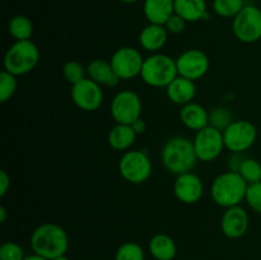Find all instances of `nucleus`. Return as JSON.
<instances>
[{"mask_svg":"<svg viewBox=\"0 0 261 260\" xmlns=\"http://www.w3.org/2000/svg\"><path fill=\"white\" fill-rule=\"evenodd\" d=\"M198 161L194 143L189 138H170L161 149V162L171 175L180 176L191 172Z\"/></svg>","mask_w":261,"mask_h":260,"instance_id":"f257e3e1","label":"nucleus"},{"mask_svg":"<svg viewBox=\"0 0 261 260\" xmlns=\"http://www.w3.org/2000/svg\"><path fill=\"white\" fill-rule=\"evenodd\" d=\"M31 247L35 254L54 260L66 254L69 237L65 229L56 223H42L32 232L30 239Z\"/></svg>","mask_w":261,"mask_h":260,"instance_id":"f03ea898","label":"nucleus"},{"mask_svg":"<svg viewBox=\"0 0 261 260\" xmlns=\"http://www.w3.org/2000/svg\"><path fill=\"white\" fill-rule=\"evenodd\" d=\"M249 184L236 171H227L214 178L211 185V196L217 205L231 208L240 205L246 198Z\"/></svg>","mask_w":261,"mask_h":260,"instance_id":"7ed1b4c3","label":"nucleus"},{"mask_svg":"<svg viewBox=\"0 0 261 260\" xmlns=\"http://www.w3.org/2000/svg\"><path fill=\"white\" fill-rule=\"evenodd\" d=\"M177 76L178 70L176 59L171 58L170 55L155 53L144 59L140 78L148 86L166 88Z\"/></svg>","mask_w":261,"mask_h":260,"instance_id":"20e7f679","label":"nucleus"},{"mask_svg":"<svg viewBox=\"0 0 261 260\" xmlns=\"http://www.w3.org/2000/svg\"><path fill=\"white\" fill-rule=\"evenodd\" d=\"M40 61V50L31 40L15 41L4 55V70L15 76L31 73Z\"/></svg>","mask_w":261,"mask_h":260,"instance_id":"39448f33","label":"nucleus"},{"mask_svg":"<svg viewBox=\"0 0 261 260\" xmlns=\"http://www.w3.org/2000/svg\"><path fill=\"white\" fill-rule=\"evenodd\" d=\"M119 172L127 183L140 185L152 176V161L144 150H126L119 161Z\"/></svg>","mask_w":261,"mask_h":260,"instance_id":"423d86ee","label":"nucleus"},{"mask_svg":"<svg viewBox=\"0 0 261 260\" xmlns=\"http://www.w3.org/2000/svg\"><path fill=\"white\" fill-rule=\"evenodd\" d=\"M232 31L239 41L255 43L261 40V9L252 4H246L233 18Z\"/></svg>","mask_w":261,"mask_h":260,"instance_id":"0eeeda50","label":"nucleus"},{"mask_svg":"<svg viewBox=\"0 0 261 260\" xmlns=\"http://www.w3.org/2000/svg\"><path fill=\"white\" fill-rule=\"evenodd\" d=\"M142 99L135 92L130 89H124L115 94L111 101V112L112 119L116 124L132 125L142 117Z\"/></svg>","mask_w":261,"mask_h":260,"instance_id":"6e6552de","label":"nucleus"},{"mask_svg":"<svg viewBox=\"0 0 261 260\" xmlns=\"http://www.w3.org/2000/svg\"><path fill=\"white\" fill-rule=\"evenodd\" d=\"M226 149L232 153H244L255 144L257 129L249 120H234L223 132Z\"/></svg>","mask_w":261,"mask_h":260,"instance_id":"1a4fd4ad","label":"nucleus"},{"mask_svg":"<svg viewBox=\"0 0 261 260\" xmlns=\"http://www.w3.org/2000/svg\"><path fill=\"white\" fill-rule=\"evenodd\" d=\"M193 143L196 157L203 162H212L217 160L226 148L223 132L211 125L196 132Z\"/></svg>","mask_w":261,"mask_h":260,"instance_id":"9d476101","label":"nucleus"},{"mask_svg":"<svg viewBox=\"0 0 261 260\" xmlns=\"http://www.w3.org/2000/svg\"><path fill=\"white\" fill-rule=\"evenodd\" d=\"M115 73L120 78V81H130L137 78L142 73L144 58L139 50L130 46L120 47L112 54L110 59Z\"/></svg>","mask_w":261,"mask_h":260,"instance_id":"9b49d317","label":"nucleus"},{"mask_svg":"<svg viewBox=\"0 0 261 260\" xmlns=\"http://www.w3.org/2000/svg\"><path fill=\"white\" fill-rule=\"evenodd\" d=\"M176 64H177L178 75L193 82L204 78L211 68L209 56L199 48H189L184 51L176 59Z\"/></svg>","mask_w":261,"mask_h":260,"instance_id":"f8f14e48","label":"nucleus"},{"mask_svg":"<svg viewBox=\"0 0 261 260\" xmlns=\"http://www.w3.org/2000/svg\"><path fill=\"white\" fill-rule=\"evenodd\" d=\"M70 94L74 105L87 112L96 111L103 103L105 94L102 86H99L88 76L79 83L71 86Z\"/></svg>","mask_w":261,"mask_h":260,"instance_id":"ddd939ff","label":"nucleus"},{"mask_svg":"<svg viewBox=\"0 0 261 260\" xmlns=\"http://www.w3.org/2000/svg\"><path fill=\"white\" fill-rule=\"evenodd\" d=\"M173 193L177 200L191 205V204L198 203L203 196L204 184L195 173H184L176 177L175 184H173Z\"/></svg>","mask_w":261,"mask_h":260,"instance_id":"4468645a","label":"nucleus"},{"mask_svg":"<svg viewBox=\"0 0 261 260\" xmlns=\"http://www.w3.org/2000/svg\"><path fill=\"white\" fill-rule=\"evenodd\" d=\"M250 218L246 209L241 205L227 208L221 219V229L228 239L236 240L245 236L249 229Z\"/></svg>","mask_w":261,"mask_h":260,"instance_id":"2eb2a0df","label":"nucleus"},{"mask_svg":"<svg viewBox=\"0 0 261 260\" xmlns=\"http://www.w3.org/2000/svg\"><path fill=\"white\" fill-rule=\"evenodd\" d=\"M166 94L172 103L185 106L194 102L196 96V84L190 79L178 75L166 87Z\"/></svg>","mask_w":261,"mask_h":260,"instance_id":"dca6fc26","label":"nucleus"},{"mask_svg":"<svg viewBox=\"0 0 261 260\" xmlns=\"http://www.w3.org/2000/svg\"><path fill=\"white\" fill-rule=\"evenodd\" d=\"M180 120L184 126L196 133L209 126V111L200 103L190 102L181 107Z\"/></svg>","mask_w":261,"mask_h":260,"instance_id":"f3484780","label":"nucleus"},{"mask_svg":"<svg viewBox=\"0 0 261 260\" xmlns=\"http://www.w3.org/2000/svg\"><path fill=\"white\" fill-rule=\"evenodd\" d=\"M87 76L99 86L116 87L120 83V78L115 73L111 63L102 59H94L87 65Z\"/></svg>","mask_w":261,"mask_h":260,"instance_id":"a211bd4d","label":"nucleus"},{"mask_svg":"<svg viewBox=\"0 0 261 260\" xmlns=\"http://www.w3.org/2000/svg\"><path fill=\"white\" fill-rule=\"evenodd\" d=\"M168 38V31L165 25L152 24L145 25L139 33V43L145 51L155 54L163 48Z\"/></svg>","mask_w":261,"mask_h":260,"instance_id":"6ab92c4d","label":"nucleus"},{"mask_svg":"<svg viewBox=\"0 0 261 260\" xmlns=\"http://www.w3.org/2000/svg\"><path fill=\"white\" fill-rule=\"evenodd\" d=\"M143 9L148 22L165 25L175 14V0H144Z\"/></svg>","mask_w":261,"mask_h":260,"instance_id":"aec40b11","label":"nucleus"},{"mask_svg":"<svg viewBox=\"0 0 261 260\" xmlns=\"http://www.w3.org/2000/svg\"><path fill=\"white\" fill-rule=\"evenodd\" d=\"M137 135L132 125L116 124L107 134V142L112 149L117 152H126L135 143Z\"/></svg>","mask_w":261,"mask_h":260,"instance_id":"412c9836","label":"nucleus"},{"mask_svg":"<svg viewBox=\"0 0 261 260\" xmlns=\"http://www.w3.org/2000/svg\"><path fill=\"white\" fill-rule=\"evenodd\" d=\"M175 13L186 22L209 19L205 0H175Z\"/></svg>","mask_w":261,"mask_h":260,"instance_id":"4be33fe9","label":"nucleus"},{"mask_svg":"<svg viewBox=\"0 0 261 260\" xmlns=\"http://www.w3.org/2000/svg\"><path fill=\"white\" fill-rule=\"evenodd\" d=\"M148 249L155 260H173L177 254L175 240L166 233L154 235L149 240Z\"/></svg>","mask_w":261,"mask_h":260,"instance_id":"5701e85b","label":"nucleus"},{"mask_svg":"<svg viewBox=\"0 0 261 260\" xmlns=\"http://www.w3.org/2000/svg\"><path fill=\"white\" fill-rule=\"evenodd\" d=\"M10 36L15 41H25L31 40V36L33 33L32 22L24 15H15L10 19L8 25Z\"/></svg>","mask_w":261,"mask_h":260,"instance_id":"b1692460","label":"nucleus"},{"mask_svg":"<svg viewBox=\"0 0 261 260\" xmlns=\"http://www.w3.org/2000/svg\"><path fill=\"white\" fill-rule=\"evenodd\" d=\"M244 0H213V9L222 18H234L245 7Z\"/></svg>","mask_w":261,"mask_h":260,"instance_id":"393cba45","label":"nucleus"},{"mask_svg":"<svg viewBox=\"0 0 261 260\" xmlns=\"http://www.w3.org/2000/svg\"><path fill=\"white\" fill-rule=\"evenodd\" d=\"M237 172L249 185L259 183L261 181V163L255 158H244Z\"/></svg>","mask_w":261,"mask_h":260,"instance_id":"a878e982","label":"nucleus"},{"mask_svg":"<svg viewBox=\"0 0 261 260\" xmlns=\"http://www.w3.org/2000/svg\"><path fill=\"white\" fill-rule=\"evenodd\" d=\"M233 121L232 112L224 106H217L209 112V125L221 132H224Z\"/></svg>","mask_w":261,"mask_h":260,"instance_id":"bb28decb","label":"nucleus"},{"mask_svg":"<svg viewBox=\"0 0 261 260\" xmlns=\"http://www.w3.org/2000/svg\"><path fill=\"white\" fill-rule=\"evenodd\" d=\"M115 260H145V252L139 244L129 241L120 245Z\"/></svg>","mask_w":261,"mask_h":260,"instance_id":"cd10ccee","label":"nucleus"},{"mask_svg":"<svg viewBox=\"0 0 261 260\" xmlns=\"http://www.w3.org/2000/svg\"><path fill=\"white\" fill-rule=\"evenodd\" d=\"M63 75L68 83L74 86V84L79 83L84 78H87V68H84L79 61L69 60L64 64Z\"/></svg>","mask_w":261,"mask_h":260,"instance_id":"c85d7f7f","label":"nucleus"},{"mask_svg":"<svg viewBox=\"0 0 261 260\" xmlns=\"http://www.w3.org/2000/svg\"><path fill=\"white\" fill-rule=\"evenodd\" d=\"M17 76L8 73L7 70H3L0 73V102L5 103L9 101L17 92Z\"/></svg>","mask_w":261,"mask_h":260,"instance_id":"c756f323","label":"nucleus"},{"mask_svg":"<svg viewBox=\"0 0 261 260\" xmlns=\"http://www.w3.org/2000/svg\"><path fill=\"white\" fill-rule=\"evenodd\" d=\"M24 251L17 242L8 241L0 246V260H24Z\"/></svg>","mask_w":261,"mask_h":260,"instance_id":"7c9ffc66","label":"nucleus"},{"mask_svg":"<svg viewBox=\"0 0 261 260\" xmlns=\"http://www.w3.org/2000/svg\"><path fill=\"white\" fill-rule=\"evenodd\" d=\"M246 200L247 205L255 212V213L261 214V181L255 184H250L247 186L246 191Z\"/></svg>","mask_w":261,"mask_h":260,"instance_id":"2f4dec72","label":"nucleus"},{"mask_svg":"<svg viewBox=\"0 0 261 260\" xmlns=\"http://www.w3.org/2000/svg\"><path fill=\"white\" fill-rule=\"evenodd\" d=\"M165 27L168 32L177 35V33L184 32V30H185V27H186V20L184 19L182 17H180V15L176 14L175 13V14H173L172 17H171L170 19L166 22Z\"/></svg>","mask_w":261,"mask_h":260,"instance_id":"473e14b6","label":"nucleus"},{"mask_svg":"<svg viewBox=\"0 0 261 260\" xmlns=\"http://www.w3.org/2000/svg\"><path fill=\"white\" fill-rule=\"evenodd\" d=\"M10 188V177L7 171H0V196H4Z\"/></svg>","mask_w":261,"mask_h":260,"instance_id":"72a5a7b5","label":"nucleus"},{"mask_svg":"<svg viewBox=\"0 0 261 260\" xmlns=\"http://www.w3.org/2000/svg\"><path fill=\"white\" fill-rule=\"evenodd\" d=\"M132 127L134 129V132L139 135V134H143V133L147 130V124H145L144 120L140 117V119H138L134 124H132Z\"/></svg>","mask_w":261,"mask_h":260,"instance_id":"f704fd0d","label":"nucleus"},{"mask_svg":"<svg viewBox=\"0 0 261 260\" xmlns=\"http://www.w3.org/2000/svg\"><path fill=\"white\" fill-rule=\"evenodd\" d=\"M7 209L4 208V206H0V223H5V221H7Z\"/></svg>","mask_w":261,"mask_h":260,"instance_id":"c9c22d12","label":"nucleus"},{"mask_svg":"<svg viewBox=\"0 0 261 260\" xmlns=\"http://www.w3.org/2000/svg\"><path fill=\"white\" fill-rule=\"evenodd\" d=\"M24 260H47V259H46V257L40 256V255H37L33 252L32 255H27V256L24 257Z\"/></svg>","mask_w":261,"mask_h":260,"instance_id":"e433bc0d","label":"nucleus"},{"mask_svg":"<svg viewBox=\"0 0 261 260\" xmlns=\"http://www.w3.org/2000/svg\"><path fill=\"white\" fill-rule=\"evenodd\" d=\"M54 260H71V259H69L66 255H63V256H59V257H56V259H54Z\"/></svg>","mask_w":261,"mask_h":260,"instance_id":"4c0bfd02","label":"nucleus"},{"mask_svg":"<svg viewBox=\"0 0 261 260\" xmlns=\"http://www.w3.org/2000/svg\"><path fill=\"white\" fill-rule=\"evenodd\" d=\"M122 3H135V2H138V0H121Z\"/></svg>","mask_w":261,"mask_h":260,"instance_id":"58836bf2","label":"nucleus"}]
</instances>
